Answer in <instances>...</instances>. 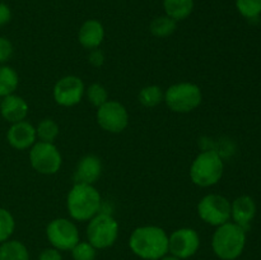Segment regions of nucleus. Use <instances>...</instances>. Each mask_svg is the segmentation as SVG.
Returning <instances> with one entry per match:
<instances>
[{"label":"nucleus","mask_w":261,"mask_h":260,"mask_svg":"<svg viewBox=\"0 0 261 260\" xmlns=\"http://www.w3.org/2000/svg\"><path fill=\"white\" fill-rule=\"evenodd\" d=\"M129 247L143 260H160L168 254V235L160 226H140L132 232Z\"/></svg>","instance_id":"nucleus-1"},{"label":"nucleus","mask_w":261,"mask_h":260,"mask_svg":"<svg viewBox=\"0 0 261 260\" xmlns=\"http://www.w3.org/2000/svg\"><path fill=\"white\" fill-rule=\"evenodd\" d=\"M102 196L94 185L75 183L66 196V209L73 221L88 222L99 213Z\"/></svg>","instance_id":"nucleus-2"},{"label":"nucleus","mask_w":261,"mask_h":260,"mask_svg":"<svg viewBox=\"0 0 261 260\" xmlns=\"http://www.w3.org/2000/svg\"><path fill=\"white\" fill-rule=\"evenodd\" d=\"M246 245V229L234 222H227L216 228L212 236V249L221 260H237Z\"/></svg>","instance_id":"nucleus-3"},{"label":"nucleus","mask_w":261,"mask_h":260,"mask_svg":"<svg viewBox=\"0 0 261 260\" xmlns=\"http://www.w3.org/2000/svg\"><path fill=\"white\" fill-rule=\"evenodd\" d=\"M224 172V163L221 154L216 150H204L199 153L190 166L191 181L199 188H211L221 181Z\"/></svg>","instance_id":"nucleus-4"},{"label":"nucleus","mask_w":261,"mask_h":260,"mask_svg":"<svg viewBox=\"0 0 261 260\" xmlns=\"http://www.w3.org/2000/svg\"><path fill=\"white\" fill-rule=\"evenodd\" d=\"M165 103L176 114H188L198 109L203 102L200 87L191 82H180L165 91Z\"/></svg>","instance_id":"nucleus-5"},{"label":"nucleus","mask_w":261,"mask_h":260,"mask_svg":"<svg viewBox=\"0 0 261 260\" xmlns=\"http://www.w3.org/2000/svg\"><path fill=\"white\" fill-rule=\"evenodd\" d=\"M119 222L109 213H101L88 221L87 226V241L97 250L111 247L119 237Z\"/></svg>","instance_id":"nucleus-6"},{"label":"nucleus","mask_w":261,"mask_h":260,"mask_svg":"<svg viewBox=\"0 0 261 260\" xmlns=\"http://www.w3.org/2000/svg\"><path fill=\"white\" fill-rule=\"evenodd\" d=\"M31 167L40 175L51 176L60 171L63 155L54 143L37 142L30 148Z\"/></svg>","instance_id":"nucleus-7"},{"label":"nucleus","mask_w":261,"mask_h":260,"mask_svg":"<svg viewBox=\"0 0 261 260\" xmlns=\"http://www.w3.org/2000/svg\"><path fill=\"white\" fill-rule=\"evenodd\" d=\"M196 212L206 224L218 227L231 219V201L219 194H206L199 200Z\"/></svg>","instance_id":"nucleus-8"},{"label":"nucleus","mask_w":261,"mask_h":260,"mask_svg":"<svg viewBox=\"0 0 261 260\" xmlns=\"http://www.w3.org/2000/svg\"><path fill=\"white\" fill-rule=\"evenodd\" d=\"M46 237L51 246L59 251H70L79 241V229L73 219L55 218L46 227Z\"/></svg>","instance_id":"nucleus-9"},{"label":"nucleus","mask_w":261,"mask_h":260,"mask_svg":"<svg viewBox=\"0 0 261 260\" xmlns=\"http://www.w3.org/2000/svg\"><path fill=\"white\" fill-rule=\"evenodd\" d=\"M129 119L126 107L114 99H109L106 103L99 106L96 112L97 124L101 129L111 134H119L124 132L129 125Z\"/></svg>","instance_id":"nucleus-10"},{"label":"nucleus","mask_w":261,"mask_h":260,"mask_svg":"<svg viewBox=\"0 0 261 260\" xmlns=\"http://www.w3.org/2000/svg\"><path fill=\"white\" fill-rule=\"evenodd\" d=\"M200 247V236L196 229L181 227L168 235V254L185 260L194 256Z\"/></svg>","instance_id":"nucleus-11"},{"label":"nucleus","mask_w":261,"mask_h":260,"mask_svg":"<svg viewBox=\"0 0 261 260\" xmlns=\"http://www.w3.org/2000/svg\"><path fill=\"white\" fill-rule=\"evenodd\" d=\"M86 93V84L76 75H65L59 79L53 88L54 101L63 107H73L81 103Z\"/></svg>","instance_id":"nucleus-12"},{"label":"nucleus","mask_w":261,"mask_h":260,"mask_svg":"<svg viewBox=\"0 0 261 260\" xmlns=\"http://www.w3.org/2000/svg\"><path fill=\"white\" fill-rule=\"evenodd\" d=\"M7 140L12 148L17 150L30 149L36 142H37V135H36V126H33L31 122L23 121L14 122L10 125L7 133Z\"/></svg>","instance_id":"nucleus-13"},{"label":"nucleus","mask_w":261,"mask_h":260,"mask_svg":"<svg viewBox=\"0 0 261 260\" xmlns=\"http://www.w3.org/2000/svg\"><path fill=\"white\" fill-rule=\"evenodd\" d=\"M102 175V161L96 154H86L76 163L74 171L75 183L94 185Z\"/></svg>","instance_id":"nucleus-14"},{"label":"nucleus","mask_w":261,"mask_h":260,"mask_svg":"<svg viewBox=\"0 0 261 260\" xmlns=\"http://www.w3.org/2000/svg\"><path fill=\"white\" fill-rule=\"evenodd\" d=\"M28 112H30V106L23 97L15 93L3 97L0 103V114L5 121L10 124L23 121L27 119Z\"/></svg>","instance_id":"nucleus-15"},{"label":"nucleus","mask_w":261,"mask_h":260,"mask_svg":"<svg viewBox=\"0 0 261 260\" xmlns=\"http://www.w3.org/2000/svg\"><path fill=\"white\" fill-rule=\"evenodd\" d=\"M105 40V27L99 20L87 19L81 25L78 32V41L87 50L98 48Z\"/></svg>","instance_id":"nucleus-16"},{"label":"nucleus","mask_w":261,"mask_h":260,"mask_svg":"<svg viewBox=\"0 0 261 260\" xmlns=\"http://www.w3.org/2000/svg\"><path fill=\"white\" fill-rule=\"evenodd\" d=\"M256 214V204L249 195H241L231 203V218L242 228L246 229Z\"/></svg>","instance_id":"nucleus-17"},{"label":"nucleus","mask_w":261,"mask_h":260,"mask_svg":"<svg viewBox=\"0 0 261 260\" xmlns=\"http://www.w3.org/2000/svg\"><path fill=\"white\" fill-rule=\"evenodd\" d=\"M163 8L166 15L178 22L190 17L194 10V0H163Z\"/></svg>","instance_id":"nucleus-18"},{"label":"nucleus","mask_w":261,"mask_h":260,"mask_svg":"<svg viewBox=\"0 0 261 260\" xmlns=\"http://www.w3.org/2000/svg\"><path fill=\"white\" fill-rule=\"evenodd\" d=\"M0 260H30V252L23 242L8 240L0 244Z\"/></svg>","instance_id":"nucleus-19"},{"label":"nucleus","mask_w":261,"mask_h":260,"mask_svg":"<svg viewBox=\"0 0 261 260\" xmlns=\"http://www.w3.org/2000/svg\"><path fill=\"white\" fill-rule=\"evenodd\" d=\"M19 86L18 73L8 65H0V97L9 96L15 92Z\"/></svg>","instance_id":"nucleus-20"},{"label":"nucleus","mask_w":261,"mask_h":260,"mask_svg":"<svg viewBox=\"0 0 261 260\" xmlns=\"http://www.w3.org/2000/svg\"><path fill=\"white\" fill-rule=\"evenodd\" d=\"M177 28V22L168 15H160L150 22L149 31L154 37L166 38L173 35Z\"/></svg>","instance_id":"nucleus-21"},{"label":"nucleus","mask_w":261,"mask_h":260,"mask_svg":"<svg viewBox=\"0 0 261 260\" xmlns=\"http://www.w3.org/2000/svg\"><path fill=\"white\" fill-rule=\"evenodd\" d=\"M163 98H165V92L157 84H149V86L143 87L138 94L140 105L148 107V109L157 107L158 105L162 103Z\"/></svg>","instance_id":"nucleus-22"},{"label":"nucleus","mask_w":261,"mask_h":260,"mask_svg":"<svg viewBox=\"0 0 261 260\" xmlns=\"http://www.w3.org/2000/svg\"><path fill=\"white\" fill-rule=\"evenodd\" d=\"M60 127L59 124L53 119H43L36 126V135L40 142L54 143L59 137Z\"/></svg>","instance_id":"nucleus-23"},{"label":"nucleus","mask_w":261,"mask_h":260,"mask_svg":"<svg viewBox=\"0 0 261 260\" xmlns=\"http://www.w3.org/2000/svg\"><path fill=\"white\" fill-rule=\"evenodd\" d=\"M84 97L88 99L89 103L92 106L97 107L102 106L109 101V92H107L106 87L101 83H92L88 87H86V93Z\"/></svg>","instance_id":"nucleus-24"},{"label":"nucleus","mask_w":261,"mask_h":260,"mask_svg":"<svg viewBox=\"0 0 261 260\" xmlns=\"http://www.w3.org/2000/svg\"><path fill=\"white\" fill-rule=\"evenodd\" d=\"M15 229V219L8 209L0 208V244L8 241Z\"/></svg>","instance_id":"nucleus-25"},{"label":"nucleus","mask_w":261,"mask_h":260,"mask_svg":"<svg viewBox=\"0 0 261 260\" xmlns=\"http://www.w3.org/2000/svg\"><path fill=\"white\" fill-rule=\"evenodd\" d=\"M236 7L242 17L252 19L260 15L261 0H236Z\"/></svg>","instance_id":"nucleus-26"},{"label":"nucleus","mask_w":261,"mask_h":260,"mask_svg":"<svg viewBox=\"0 0 261 260\" xmlns=\"http://www.w3.org/2000/svg\"><path fill=\"white\" fill-rule=\"evenodd\" d=\"M70 251L74 260H94L97 256V249L88 241H79Z\"/></svg>","instance_id":"nucleus-27"},{"label":"nucleus","mask_w":261,"mask_h":260,"mask_svg":"<svg viewBox=\"0 0 261 260\" xmlns=\"http://www.w3.org/2000/svg\"><path fill=\"white\" fill-rule=\"evenodd\" d=\"M13 50V43L8 38L0 37V64L7 63L12 58Z\"/></svg>","instance_id":"nucleus-28"},{"label":"nucleus","mask_w":261,"mask_h":260,"mask_svg":"<svg viewBox=\"0 0 261 260\" xmlns=\"http://www.w3.org/2000/svg\"><path fill=\"white\" fill-rule=\"evenodd\" d=\"M105 54L101 48H93V50H89L88 55V63L91 64L94 68H101L105 64Z\"/></svg>","instance_id":"nucleus-29"},{"label":"nucleus","mask_w":261,"mask_h":260,"mask_svg":"<svg viewBox=\"0 0 261 260\" xmlns=\"http://www.w3.org/2000/svg\"><path fill=\"white\" fill-rule=\"evenodd\" d=\"M38 260H63V256L58 249L48 247V249L42 250V252L38 256Z\"/></svg>","instance_id":"nucleus-30"},{"label":"nucleus","mask_w":261,"mask_h":260,"mask_svg":"<svg viewBox=\"0 0 261 260\" xmlns=\"http://www.w3.org/2000/svg\"><path fill=\"white\" fill-rule=\"evenodd\" d=\"M12 19V10L5 3H0V27L5 25Z\"/></svg>","instance_id":"nucleus-31"},{"label":"nucleus","mask_w":261,"mask_h":260,"mask_svg":"<svg viewBox=\"0 0 261 260\" xmlns=\"http://www.w3.org/2000/svg\"><path fill=\"white\" fill-rule=\"evenodd\" d=\"M160 260H182V259H180V257H177V256H173V255H171V254H167Z\"/></svg>","instance_id":"nucleus-32"},{"label":"nucleus","mask_w":261,"mask_h":260,"mask_svg":"<svg viewBox=\"0 0 261 260\" xmlns=\"http://www.w3.org/2000/svg\"><path fill=\"white\" fill-rule=\"evenodd\" d=\"M2 99H3V97H0V103H2Z\"/></svg>","instance_id":"nucleus-33"}]
</instances>
